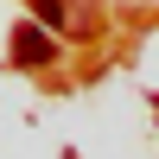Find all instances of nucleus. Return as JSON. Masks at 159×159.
Wrapping results in <instances>:
<instances>
[{
	"mask_svg": "<svg viewBox=\"0 0 159 159\" xmlns=\"http://www.w3.org/2000/svg\"><path fill=\"white\" fill-rule=\"evenodd\" d=\"M32 13H38L45 25H64V0H32Z\"/></svg>",
	"mask_w": 159,
	"mask_h": 159,
	"instance_id": "nucleus-2",
	"label": "nucleus"
},
{
	"mask_svg": "<svg viewBox=\"0 0 159 159\" xmlns=\"http://www.w3.org/2000/svg\"><path fill=\"white\" fill-rule=\"evenodd\" d=\"M45 57H51V38L38 32V25H19V32H13V64H25V70H38Z\"/></svg>",
	"mask_w": 159,
	"mask_h": 159,
	"instance_id": "nucleus-1",
	"label": "nucleus"
}]
</instances>
